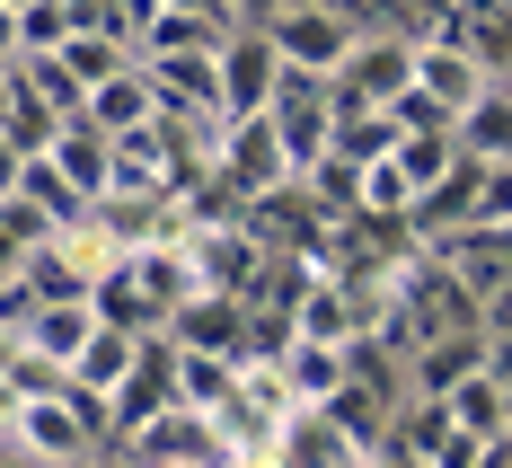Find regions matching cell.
Here are the masks:
<instances>
[{
    "mask_svg": "<svg viewBox=\"0 0 512 468\" xmlns=\"http://www.w3.org/2000/svg\"><path fill=\"white\" fill-rule=\"evenodd\" d=\"M230 389H239V363H230V354H177V407L212 416Z\"/></svg>",
    "mask_w": 512,
    "mask_h": 468,
    "instance_id": "7402d4cb",
    "label": "cell"
},
{
    "mask_svg": "<svg viewBox=\"0 0 512 468\" xmlns=\"http://www.w3.org/2000/svg\"><path fill=\"white\" fill-rule=\"evenodd\" d=\"M265 460H274V468H362L371 451H362V442L327 416V407H292V416H283V433L265 442Z\"/></svg>",
    "mask_w": 512,
    "mask_h": 468,
    "instance_id": "ba28073f",
    "label": "cell"
},
{
    "mask_svg": "<svg viewBox=\"0 0 512 468\" xmlns=\"http://www.w3.org/2000/svg\"><path fill=\"white\" fill-rule=\"evenodd\" d=\"M9 442L27 451V460H45V468H89L98 460V416L71 398V389H36L27 407H18V424H9Z\"/></svg>",
    "mask_w": 512,
    "mask_h": 468,
    "instance_id": "3957f363",
    "label": "cell"
},
{
    "mask_svg": "<svg viewBox=\"0 0 512 468\" xmlns=\"http://www.w3.org/2000/svg\"><path fill=\"white\" fill-rule=\"evenodd\" d=\"M159 9H195V18H221V27H248L239 0H159Z\"/></svg>",
    "mask_w": 512,
    "mask_h": 468,
    "instance_id": "d4e9b609",
    "label": "cell"
},
{
    "mask_svg": "<svg viewBox=\"0 0 512 468\" xmlns=\"http://www.w3.org/2000/svg\"><path fill=\"white\" fill-rule=\"evenodd\" d=\"M442 407H451V424H460V433H477V442H486V433H512V398H504V380H495L486 363L468 371Z\"/></svg>",
    "mask_w": 512,
    "mask_h": 468,
    "instance_id": "e0dca14e",
    "label": "cell"
},
{
    "mask_svg": "<svg viewBox=\"0 0 512 468\" xmlns=\"http://www.w3.org/2000/svg\"><path fill=\"white\" fill-rule=\"evenodd\" d=\"M18 195H27V204H36V212H45L53 230H71V221L89 212V195H80V186H71V177H62V168H53L45 151L27 159V177H18Z\"/></svg>",
    "mask_w": 512,
    "mask_h": 468,
    "instance_id": "44dd1931",
    "label": "cell"
},
{
    "mask_svg": "<svg viewBox=\"0 0 512 468\" xmlns=\"http://www.w3.org/2000/svg\"><path fill=\"white\" fill-rule=\"evenodd\" d=\"M177 354H230L239 363V345H248V301H230V292H186V310L159 327Z\"/></svg>",
    "mask_w": 512,
    "mask_h": 468,
    "instance_id": "9c48e42d",
    "label": "cell"
},
{
    "mask_svg": "<svg viewBox=\"0 0 512 468\" xmlns=\"http://www.w3.org/2000/svg\"><path fill=\"white\" fill-rule=\"evenodd\" d=\"M265 124L283 133V151H292V177H309L318 159L336 151V124H345V89H336V71H292V62H283Z\"/></svg>",
    "mask_w": 512,
    "mask_h": 468,
    "instance_id": "6da1fadb",
    "label": "cell"
},
{
    "mask_svg": "<svg viewBox=\"0 0 512 468\" xmlns=\"http://www.w3.org/2000/svg\"><path fill=\"white\" fill-rule=\"evenodd\" d=\"M486 371H495V380L512 389V336H486Z\"/></svg>",
    "mask_w": 512,
    "mask_h": 468,
    "instance_id": "83f0119b",
    "label": "cell"
},
{
    "mask_svg": "<svg viewBox=\"0 0 512 468\" xmlns=\"http://www.w3.org/2000/svg\"><path fill=\"white\" fill-rule=\"evenodd\" d=\"M230 36L221 18H195V9H159L151 27H142V45H133V62H151V53H212Z\"/></svg>",
    "mask_w": 512,
    "mask_h": 468,
    "instance_id": "ac0fdd59",
    "label": "cell"
},
{
    "mask_svg": "<svg viewBox=\"0 0 512 468\" xmlns=\"http://www.w3.org/2000/svg\"><path fill=\"white\" fill-rule=\"evenodd\" d=\"M124 62H133V45H124V36H106V27H71V45H62V71H71L80 89L115 80Z\"/></svg>",
    "mask_w": 512,
    "mask_h": 468,
    "instance_id": "ffe728a7",
    "label": "cell"
},
{
    "mask_svg": "<svg viewBox=\"0 0 512 468\" xmlns=\"http://www.w3.org/2000/svg\"><path fill=\"white\" fill-rule=\"evenodd\" d=\"M460 151L468 159H512V89H486L460 115Z\"/></svg>",
    "mask_w": 512,
    "mask_h": 468,
    "instance_id": "d6986e66",
    "label": "cell"
},
{
    "mask_svg": "<svg viewBox=\"0 0 512 468\" xmlns=\"http://www.w3.org/2000/svg\"><path fill=\"white\" fill-rule=\"evenodd\" d=\"M133 363H142V336H133V327H98V336H89V345L71 354L62 389H71V398H115Z\"/></svg>",
    "mask_w": 512,
    "mask_h": 468,
    "instance_id": "7c38bea8",
    "label": "cell"
},
{
    "mask_svg": "<svg viewBox=\"0 0 512 468\" xmlns=\"http://www.w3.org/2000/svg\"><path fill=\"white\" fill-rule=\"evenodd\" d=\"M274 80H283V53L265 45V27H230L221 36V124L265 115L274 106Z\"/></svg>",
    "mask_w": 512,
    "mask_h": 468,
    "instance_id": "8992f818",
    "label": "cell"
},
{
    "mask_svg": "<svg viewBox=\"0 0 512 468\" xmlns=\"http://www.w3.org/2000/svg\"><path fill=\"white\" fill-rule=\"evenodd\" d=\"M398 168H407V186L424 195V186H442L451 168H460V133H398Z\"/></svg>",
    "mask_w": 512,
    "mask_h": 468,
    "instance_id": "603a6c76",
    "label": "cell"
},
{
    "mask_svg": "<svg viewBox=\"0 0 512 468\" xmlns=\"http://www.w3.org/2000/svg\"><path fill=\"white\" fill-rule=\"evenodd\" d=\"M18 177H27V151H18V142L0 133V195H18Z\"/></svg>",
    "mask_w": 512,
    "mask_h": 468,
    "instance_id": "484cf974",
    "label": "cell"
},
{
    "mask_svg": "<svg viewBox=\"0 0 512 468\" xmlns=\"http://www.w3.org/2000/svg\"><path fill=\"white\" fill-rule=\"evenodd\" d=\"M18 407H27V389H18V380L0 371V442H9V424H18Z\"/></svg>",
    "mask_w": 512,
    "mask_h": 468,
    "instance_id": "4316f807",
    "label": "cell"
},
{
    "mask_svg": "<svg viewBox=\"0 0 512 468\" xmlns=\"http://www.w3.org/2000/svg\"><path fill=\"white\" fill-rule=\"evenodd\" d=\"M477 363H486V327H451V336H433V345L407 354V389L415 398H451Z\"/></svg>",
    "mask_w": 512,
    "mask_h": 468,
    "instance_id": "8fae6325",
    "label": "cell"
},
{
    "mask_svg": "<svg viewBox=\"0 0 512 468\" xmlns=\"http://www.w3.org/2000/svg\"><path fill=\"white\" fill-rule=\"evenodd\" d=\"M221 177H230L239 195H283V186H301V177H292V151H283V133H274L265 115H239V124L221 133Z\"/></svg>",
    "mask_w": 512,
    "mask_h": 468,
    "instance_id": "52a82bcc",
    "label": "cell"
},
{
    "mask_svg": "<svg viewBox=\"0 0 512 468\" xmlns=\"http://www.w3.org/2000/svg\"><path fill=\"white\" fill-rule=\"evenodd\" d=\"M292 336H318V345H362V336H371V318H362V301L336 283V274H309L301 301H292Z\"/></svg>",
    "mask_w": 512,
    "mask_h": 468,
    "instance_id": "30bf717a",
    "label": "cell"
},
{
    "mask_svg": "<svg viewBox=\"0 0 512 468\" xmlns=\"http://www.w3.org/2000/svg\"><path fill=\"white\" fill-rule=\"evenodd\" d=\"M0 62H18V9H0Z\"/></svg>",
    "mask_w": 512,
    "mask_h": 468,
    "instance_id": "f1b7e54d",
    "label": "cell"
},
{
    "mask_svg": "<svg viewBox=\"0 0 512 468\" xmlns=\"http://www.w3.org/2000/svg\"><path fill=\"white\" fill-rule=\"evenodd\" d=\"M45 159L62 168V177H71V186H80V195H89V204H98L106 186H115V142H106L89 115H71V124L53 133V151H45Z\"/></svg>",
    "mask_w": 512,
    "mask_h": 468,
    "instance_id": "9a60e30c",
    "label": "cell"
},
{
    "mask_svg": "<svg viewBox=\"0 0 512 468\" xmlns=\"http://www.w3.org/2000/svg\"><path fill=\"white\" fill-rule=\"evenodd\" d=\"M265 45L292 71H345V53L362 45V18L345 0H274L265 9Z\"/></svg>",
    "mask_w": 512,
    "mask_h": 468,
    "instance_id": "7a4b0ae2",
    "label": "cell"
},
{
    "mask_svg": "<svg viewBox=\"0 0 512 468\" xmlns=\"http://www.w3.org/2000/svg\"><path fill=\"white\" fill-rule=\"evenodd\" d=\"M504 398H512V389H504Z\"/></svg>",
    "mask_w": 512,
    "mask_h": 468,
    "instance_id": "4dcf8cb0",
    "label": "cell"
},
{
    "mask_svg": "<svg viewBox=\"0 0 512 468\" xmlns=\"http://www.w3.org/2000/svg\"><path fill=\"white\" fill-rule=\"evenodd\" d=\"M98 336V310L89 301H36V318H27V354H45L53 371H71V354Z\"/></svg>",
    "mask_w": 512,
    "mask_h": 468,
    "instance_id": "2e32d148",
    "label": "cell"
},
{
    "mask_svg": "<svg viewBox=\"0 0 512 468\" xmlns=\"http://www.w3.org/2000/svg\"><path fill=\"white\" fill-rule=\"evenodd\" d=\"M0 9H27V0H0Z\"/></svg>",
    "mask_w": 512,
    "mask_h": 468,
    "instance_id": "f546056e",
    "label": "cell"
},
{
    "mask_svg": "<svg viewBox=\"0 0 512 468\" xmlns=\"http://www.w3.org/2000/svg\"><path fill=\"white\" fill-rule=\"evenodd\" d=\"M415 89H424V98L460 124L468 106L495 89V53L468 45V36H415Z\"/></svg>",
    "mask_w": 512,
    "mask_h": 468,
    "instance_id": "5b68a950",
    "label": "cell"
},
{
    "mask_svg": "<svg viewBox=\"0 0 512 468\" xmlns=\"http://www.w3.org/2000/svg\"><path fill=\"white\" fill-rule=\"evenodd\" d=\"M336 89H345V115H389V106L415 89V36L398 27H362V45L345 53V71H336Z\"/></svg>",
    "mask_w": 512,
    "mask_h": 468,
    "instance_id": "277c9868",
    "label": "cell"
},
{
    "mask_svg": "<svg viewBox=\"0 0 512 468\" xmlns=\"http://www.w3.org/2000/svg\"><path fill=\"white\" fill-rule=\"evenodd\" d=\"M71 27H80L71 0H27V9H18V53H62Z\"/></svg>",
    "mask_w": 512,
    "mask_h": 468,
    "instance_id": "cb8c5ba5",
    "label": "cell"
},
{
    "mask_svg": "<svg viewBox=\"0 0 512 468\" xmlns=\"http://www.w3.org/2000/svg\"><path fill=\"white\" fill-rule=\"evenodd\" d=\"M274 371L292 380V398H301V407H327V398L354 380V345H318V336H292V345L274 354Z\"/></svg>",
    "mask_w": 512,
    "mask_h": 468,
    "instance_id": "4fadbf2b",
    "label": "cell"
},
{
    "mask_svg": "<svg viewBox=\"0 0 512 468\" xmlns=\"http://www.w3.org/2000/svg\"><path fill=\"white\" fill-rule=\"evenodd\" d=\"M89 124H98L106 142H124V133H142V124H159V89L142 62H124L115 80H98L89 89Z\"/></svg>",
    "mask_w": 512,
    "mask_h": 468,
    "instance_id": "5bb4252c",
    "label": "cell"
}]
</instances>
